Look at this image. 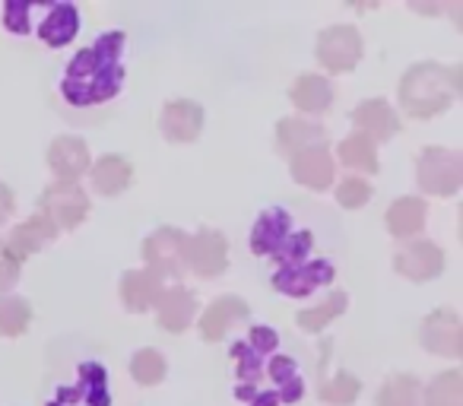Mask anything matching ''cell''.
I'll use <instances>...</instances> for the list:
<instances>
[{
  "label": "cell",
  "instance_id": "obj_19",
  "mask_svg": "<svg viewBox=\"0 0 463 406\" xmlns=\"http://www.w3.org/2000/svg\"><path fill=\"white\" fill-rule=\"evenodd\" d=\"M197 296L191 289H184V286H165L153 305L156 321H159V327L165 334H184L194 324V317H197Z\"/></svg>",
  "mask_w": 463,
  "mask_h": 406
},
{
  "label": "cell",
  "instance_id": "obj_27",
  "mask_svg": "<svg viewBox=\"0 0 463 406\" xmlns=\"http://www.w3.org/2000/svg\"><path fill=\"white\" fill-rule=\"evenodd\" d=\"M90 181H92V191L102 194V197H118L130 187L134 181V165H130L124 156H102L90 165Z\"/></svg>",
  "mask_w": 463,
  "mask_h": 406
},
{
  "label": "cell",
  "instance_id": "obj_34",
  "mask_svg": "<svg viewBox=\"0 0 463 406\" xmlns=\"http://www.w3.org/2000/svg\"><path fill=\"white\" fill-rule=\"evenodd\" d=\"M368 200H372V184L365 178H359V175L340 178V184H336V203L343 210H359L365 207Z\"/></svg>",
  "mask_w": 463,
  "mask_h": 406
},
{
  "label": "cell",
  "instance_id": "obj_5",
  "mask_svg": "<svg viewBox=\"0 0 463 406\" xmlns=\"http://www.w3.org/2000/svg\"><path fill=\"white\" fill-rule=\"evenodd\" d=\"M311 248H315L311 232L292 226V216L283 207L264 210L251 229V251L258 258H273L277 264L311 258Z\"/></svg>",
  "mask_w": 463,
  "mask_h": 406
},
{
  "label": "cell",
  "instance_id": "obj_16",
  "mask_svg": "<svg viewBox=\"0 0 463 406\" xmlns=\"http://www.w3.org/2000/svg\"><path fill=\"white\" fill-rule=\"evenodd\" d=\"M90 165H92L90 146H86V140H80V137H71V134L54 137L52 146H48V168H52L58 181L77 184L83 175H90Z\"/></svg>",
  "mask_w": 463,
  "mask_h": 406
},
{
  "label": "cell",
  "instance_id": "obj_13",
  "mask_svg": "<svg viewBox=\"0 0 463 406\" xmlns=\"http://www.w3.org/2000/svg\"><path fill=\"white\" fill-rule=\"evenodd\" d=\"M419 343L431 355L441 359H460L463 355V321L454 308H438L419 327Z\"/></svg>",
  "mask_w": 463,
  "mask_h": 406
},
{
  "label": "cell",
  "instance_id": "obj_15",
  "mask_svg": "<svg viewBox=\"0 0 463 406\" xmlns=\"http://www.w3.org/2000/svg\"><path fill=\"white\" fill-rule=\"evenodd\" d=\"M353 127L355 134L368 137V140L378 146V143H387L400 134V115L393 111V105H387L384 99H365L353 109Z\"/></svg>",
  "mask_w": 463,
  "mask_h": 406
},
{
  "label": "cell",
  "instance_id": "obj_25",
  "mask_svg": "<svg viewBox=\"0 0 463 406\" xmlns=\"http://www.w3.org/2000/svg\"><path fill=\"white\" fill-rule=\"evenodd\" d=\"M165 289V279L156 277L153 270H128L121 277V302L130 315H143L156 305V298Z\"/></svg>",
  "mask_w": 463,
  "mask_h": 406
},
{
  "label": "cell",
  "instance_id": "obj_31",
  "mask_svg": "<svg viewBox=\"0 0 463 406\" xmlns=\"http://www.w3.org/2000/svg\"><path fill=\"white\" fill-rule=\"evenodd\" d=\"M422 406H463V374L460 368L435 374L422 391Z\"/></svg>",
  "mask_w": 463,
  "mask_h": 406
},
{
  "label": "cell",
  "instance_id": "obj_11",
  "mask_svg": "<svg viewBox=\"0 0 463 406\" xmlns=\"http://www.w3.org/2000/svg\"><path fill=\"white\" fill-rule=\"evenodd\" d=\"M229 267V241L216 229H200L184 241V270L200 279H213Z\"/></svg>",
  "mask_w": 463,
  "mask_h": 406
},
{
  "label": "cell",
  "instance_id": "obj_23",
  "mask_svg": "<svg viewBox=\"0 0 463 406\" xmlns=\"http://www.w3.org/2000/svg\"><path fill=\"white\" fill-rule=\"evenodd\" d=\"M289 99L302 115L317 118V115H327V111L334 109L336 90L327 77H321V73H302V77L292 83Z\"/></svg>",
  "mask_w": 463,
  "mask_h": 406
},
{
  "label": "cell",
  "instance_id": "obj_26",
  "mask_svg": "<svg viewBox=\"0 0 463 406\" xmlns=\"http://www.w3.org/2000/svg\"><path fill=\"white\" fill-rule=\"evenodd\" d=\"M54 239H58V229L42 213H35V216H29V220H23L4 241H7V248L14 251L16 260H26V258H33V254H39L42 248Z\"/></svg>",
  "mask_w": 463,
  "mask_h": 406
},
{
  "label": "cell",
  "instance_id": "obj_33",
  "mask_svg": "<svg viewBox=\"0 0 463 406\" xmlns=\"http://www.w3.org/2000/svg\"><path fill=\"white\" fill-rule=\"evenodd\" d=\"M165 372H168L165 355L153 346L140 349V353H134V359H130V374H134V381L140 387L162 384V381H165Z\"/></svg>",
  "mask_w": 463,
  "mask_h": 406
},
{
  "label": "cell",
  "instance_id": "obj_28",
  "mask_svg": "<svg viewBox=\"0 0 463 406\" xmlns=\"http://www.w3.org/2000/svg\"><path fill=\"white\" fill-rule=\"evenodd\" d=\"M336 156H340V162L349 168V172H359V178H365V175H374L381 168L378 162V146H374L368 137L362 134H349L340 140V146H336Z\"/></svg>",
  "mask_w": 463,
  "mask_h": 406
},
{
  "label": "cell",
  "instance_id": "obj_36",
  "mask_svg": "<svg viewBox=\"0 0 463 406\" xmlns=\"http://www.w3.org/2000/svg\"><path fill=\"white\" fill-rule=\"evenodd\" d=\"M14 210H16V194L0 181V226L7 222V216H14Z\"/></svg>",
  "mask_w": 463,
  "mask_h": 406
},
{
  "label": "cell",
  "instance_id": "obj_14",
  "mask_svg": "<svg viewBox=\"0 0 463 406\" xmlns=\"http://www.w3.org/2000/svg\"><path fill=\"white\" fill-rule=\"evenodd\" d=\"M444 251L429 239H412L393 251V270L406 277L410 283H429V279L441 277L444 270Z\"/></svg>",
  "mask_w": 463,
  "mask_h": 406
},
{
  "label": "cell",
  "instance_id": "obj_22",
  "mask_svg": "<svg viewBox=\"0 0 463 406\" xmlns=\"http://www.w3.org/2000/svg\"><path fill=\"white\" fill-rule=\"evenodd\" d=\"M425 220H429V203H425L422 197H412V194L397 197L384 213L387 232L400 241L419 239V232L425 229Z\"/></svg>",
  "mask_w": 463,
  "mask_h": 406
},
{
  "label": "cell",
  "instance_id": "obj_17",
  "mask_svg": "<svg viewBox=\"0 0 463 406\" xmlns=\"http://www.w3.org/2000/svg\"><path fill=\"white\" fill-rule=\"evenodd\" d=\"M289 172H292V181H298L302 187H311V191H327L334 187V178H336V162H334V153L330 146H311V149H302L289 159Z\"/></svg>",
  "mask_w": 463,
  "mask_h": 406
},
{
  "label": "cell",
  "instance_id": "obj_35",
  "mask_svg": "<svg viewBox=\"0 0 463 406\" xmlns=\"http://www.w3.org/2000/svg\"><path fill=\"white\" fill-rule=\"evenodd\" d=\"M23 273V260L14 258V251L7 248V241L0 239V296H10L16 283H20Z\"/></svg>",
  "mask_w": 463,
  "mask_h": 406
},
{
  "label": "cell",
  "instance_id": "obj_9",
  "mask_svg": "<svg viewBox=\"0 0 463 406\" xmlns=\"http://www.w3.org/2000/svg\"><path fill=\"white\" fill-rule=\"evenodd\" d=\"M365 42L355 26H327L317 35L315 58L327 73H349L359 67Z\"/></svg>",
  "mask_w": 463,
  "mask_h": 406
},
{
  "label": "cell",
  "instance_id": "obj_18",
  "mask_svg": "<svg viewBox=\"0 0 463 406\" xmlns=\"http://www.w3.org/2000/svg\"><path fill=\"white\" fill-rule=\"evenodd\" d=\"M248 315H251V308H248V302L241 296H219L216 302H210V308H203V315H200V321H197L200 340L203 343L225 340V334H229L235 324L248 321Z\"/></svg>",
  "mask_w": 463,
  "mask_h": 406
},
{
  "label": "cell",
  "instance_id": "obj_12",
  "mask_svg": "<svg viewBox=\"0 0 463 406\" xmlns=\"http://www.w3.org/2000/svg\"><path fill=\"white\" fill-rule=\"evenodd\" d=\"M48 406H111L109 374L99 362H83L73 384H64L54 391Z\"/></svg>",
  "mask_w": 463,
  "mask_h": 406
},
{
  "label": "cell",
  "instance_id": "obj_21",
  "mask_svg": "<svg viewBox=\"0 0 463 406\" xmlns=\"http://www.w3.org/2000/svg\"><path fill=\"white\" fill-rule=\"evenodd\" d=\"M330 353H334V343L324 340L321 343V372H317V397H321L327 406H353L355 400H359L362 381L355 378L353 372H346V368H340L336 374H327Z\"/></svg>",
  "mask_w": 463,
  "mask_h": 406
},
{
  "label": "cell",
  "instance_id": "obj_20",
  "mask_svg": "<svg viewBox=\"0 0 463 406\" xmlns=\"http://www.w3.org/2000/svg\"><path fill=\"white\" fill-rule=\"evenodd\" d=\"M159 130L168 143H194L203 130V109L194 99H172L159 115Z\"/></svg>",
  "mask_w": 463,
  "mask_h": 406
},
{
  "label": "cell",
  "instance_id": "obj_7",
  "mask_svg": "<svg viewBox=\"0 0 463 406\" xmlns=\"http://www.w3.org/2000/svg\"><path fill=\"white\" fill-rule=\"evenodd\" d=\"M39 213L52 222L58 232H71L90 216V194L80 184H67V181H54L42 191L39 197Z\"/></svg>",
  "mask_w": 463,
  "mask_h": 406
},
{
  "label": "cell",
  "instance_id": "obj_6",
  "mask_svg": "<svg viewBox=\"0 0 463 406\" xmlns=\"http://www.w3.org/2000/svg\"><path fill=\"white\" fill-rule=\"evenodd\" d=\"M416 184L429 197H454L463 184V156L448 146H425L416 159Z\"/></svg>",
  "mask_w": 463,
  "mask_h": 406
},
{
  "label": "cell",
  "instance_id": "obj_29",
  "mask_svg": "<svg viewBox=\"0 0 463 406\" xmlns=\"http://www.w3.org/2000/svg\"><path fill=\"white\" fill-rule=\"evenodd\" d=\"M346 305H349V296L343 289H336V292H330L324 302H317L315 308H302L296 315V324L305 330V334H321V330H327L330 324L336 321V317L346 311Z\"/></svg>",
  "mask_w": 463,
  "mask_h": 406
},
{
  "label": "cell",
  "instance_id": "obj_2",
  "mask_svg": "<svg viewBox=\"0 0 463 406\" xmlns=\"http://www.w3.org/2000/svg\"><path fill=\"white\" fill-rule=\"evenodd\" d=\"M124 33H102L92 45H86L67 64L64 80H61V96L73 109H92L109 99H115L124 86Z\"/></svg>",
  "mask_w": 463,
  "mask_h": 406
},
{
  "label": "cell",
  "instance_id": "obj_1",
  "mask_svg": "<svg viewBox=\"0 0 463 406\" xmlns=\"http://www.w3.org/2000/svg\"><path fill=\"white\" fill-rule=\"evenodd\" d=\"M279 336L273 327H251L248 340L232 346L239 387L235 397L248 406L296 403L305 393V378L289 355H279Z\"/></svg>",
  "mask_w": 463,
  "mask_h": 406
},
{
  "label": "cell",
  "instance_id": "obj_4",
  "mask_svg": "<svg viewBox=\"0 0 463 406\" xmlns=\"http://www.w3.org/2000/svg\"><path fill=\"white\" fill-rule=\"evenodd\" d=\"M4 26L14 35L35 33L48 48H64L80 33V10L73 4H29L10 0L4 7Z\"/></svg>",
  "mask_w": 463,
  "mask_h": 406
},
{
  "label": "cell",
  "instance_id": "obj_32",
  "mask_svg": "<svg viewBox=\"0 0 463 406\" xmlns=\"http://www.w3.org/2000/svg\"><path fill=\"white\" fill-rule=\"evenodd\" d=\"M33 324V305L20 296H0V336H23Z\"/></svg>",
  "mask_w": 463,
  "mask_h": 406
},
{
  "label": "cell",
  "instance_id": "obj_10",
  "mask_svg": "<svg viewBox=\"0 0 463 406\" xmlns=\"http://www.w3.org/2000/svg\"><path fill=\"white\" fill-rule=\"evenodd\" d=\"M184 241L187 235L175 226H159L143 241V260L146 270H153L162 279H181L184 277Z\"/></svg>",
  "mask_w": 463,
  "mask_h": 406
},
{
  "label": "cell",
  "instance_id": "obj_30",
  "mask_svg": "<svg viewBox=\"0 0 463 406\" xmlns=\"http://www.w3.org/2000/svg\"><path fill=\"white\" fill-rule=\"evenodd\" d=\"M374 406H422V387H419V378L412 374H391V378L381 384L378 397H374Z\"/></svg>",
  "mask_w": 463,
  "mask_h": 406
},
{
  "label": "cell",
  "instance_id": "obj_24",
  "mask_svg": "<svg viewBox=\"0 0 463 406\" xmlns=\"http://www.w3.org/2000/svg\"><path fill=\"white\" fill-rule=\"evenodd\" d=\"M327 143V130L321 127L317 121H311V118H283V121H277V149L283 156H296L302 153V149H311V146H324Z\"/></svg>",
  "mask_w": 463,
  "mask_h": 406
},
{
  "label": "cell",
  "instance_id": "obj_3",
  "mask_svg": "<svg viewBox=\"0 0 463 406\" xmlns=\"http://www.w3.org/2000/svg\"><path fill=\"white\" fill-rule=\"evenodd\" d=\"M463 90V67H448L438 61H419L400 80V105L416 121L438 118L457 102Z\"/></svg>",
  "mask_w": 463,
  "mask_h": 406
},
{
  "label": "cell",
  "instance_id": "obj_8",
  "mask_svg": "<svg viewBox=\"0 0 463 406\" xmlns=\"http://www.w3.org/2000/svg\"><path fill=\"white\" fill-rule=\"evenodd\" d=\"M336 279V267L324 258H305V260H292V264H279L273 270V289L279 296L289 298H308L315 289L330 286Z\"/></svg>",
  "mask_w": 463,
  "mask_h": 406
}]
</instances>
